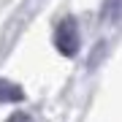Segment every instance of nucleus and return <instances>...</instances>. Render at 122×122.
<instances>
[{"label": "nucleus", "mask_w": 122, "mask_h": 122, "mask_svg": "<svg viewBox=\"0 0 122 122\" xmlns=\"http://www.w3.org/2000/svg\"><path fill=\"white\" fill-rule=\"evenodd\" d=\"M19 100H25V90L8 79H0V103H19Z\"/></svg>", "instance_id": "f03ea898"}, {"label": "nucleus", "mask_w": 122, "mask_h": 122, "mask_svg": "<svg viewBox=\"0 0 122 122\" xmlns=\"http://www.w3.org/2000/svg\"><path fill=\"white\" fill-rule=\"evenodd\" d=\"M8 122H35L30 114H25V111H16V114H11L8 117Z\"/></svg>", "instance_id": "20e7f679"}, {"label": "nucleus", "mask_w": 122, "mask_h": 122, "mask_svg": "<svg viewBox=\"0 0 122 122\" xmlns=\"http://www.w3.org/2000/svg\"><path fill=\"white\" fill-rule=\"evenodd\" d=\"M54 46L62 57H73L79 52V27L73 16L60 19V25L54 27Z\"/></svg>", "instance_id": "f257e3e1"}, {"label": "nucleus", "mask_w": 122, "mask_h": 122, "mask_svg": "<svg viewBox=\"0 0 122 122\" xmlns=\"http://www.w3.org/2000/svg\"><path fill=\"white\" fill-rule=\"evenodd\" d=\"M122 16V0H103V19L106 22H117Z\"/></svg>", "instance_id": "7ed1b4c3"}]
</instances>
